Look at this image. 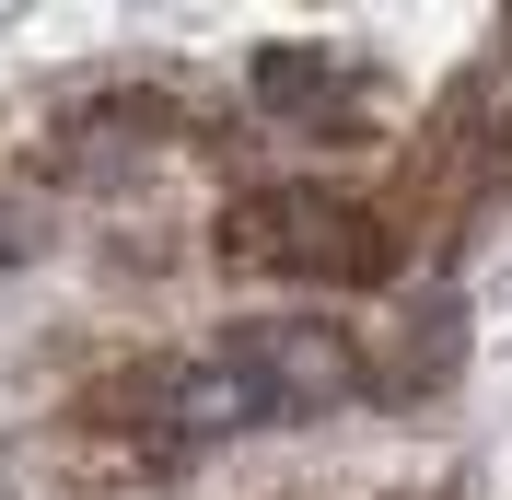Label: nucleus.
Masks as SVG:
<instances>
[{
  "label": "nucleus",
  "instance_id": "obj_4",
  "mask_svg": "<svg viewBox=\"0 0 512 500\" xmlns=\"http://www.w3.org/2000/svg\"><path fill=\"white\" fill-rule=\"evenodd\" d=\"M24 245H35V233H24V210H0V268H24Z\"/></svg>",
  "mask_w": 512,
  "mask_h": 500
},
{
  "label": "nucleus",
  "instance_id": "obj_2",
  "mask_svg": "<svg viewBox=\"0 0 512 500\" xmlns=\"http://www.w3.org/2000/svg\"><path fill=\"white\" fill-rule=\"evenodd\" d=\"M222 256L268 268V280H315V291H373L396 268V221L338 187H256V198H233Z\"/></svg>",
  "mask_w": 512,
  "mask_h": 500
},
{
  "label": "nucleus",
  "instance_id": "obj_3",
  "mask_svg": "<svg viewBox=\"0 0 512 500\" xmlns=\"http://www.w3.org/2000/svg\"><path fill=\"white\" fill-rule=\"evenodd\" d=\"M256 105L268 117H350L361 105V59L350 47H256Z\"/></svg>",
  "mask_w": 512,
  "mask_h": 500
},
{
  "label": "nucleus",
  "instance_id": "obj_1",
  "mask_svg": "<svg viewBox=\"0 0 512 500\" xmlns=\"http://www.w3.org/2000/svg\"><path fill=\"white\" fill-rule=\"evenodd\" d=\"M361 396V349L350 326H315V314H268V326H233L210 361H175L152 384L163 454H198V442L233 431H280V419H326V407Z\"/></svg>",
  "mask_w": 512,
  "mask_h": 500
}]
</instances>
